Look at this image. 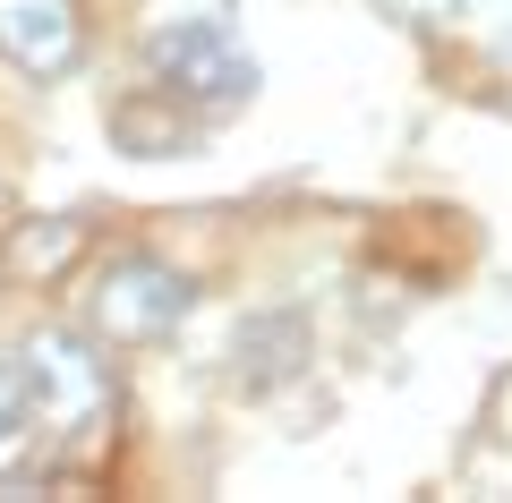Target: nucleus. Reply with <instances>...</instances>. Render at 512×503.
Masks as SVG:
<instances>
[{"label":"nucleus","mask_w":512,"mask_h":503,"mask_svg":"<svg viewBox=\"0 0 512 503\" xmlns=\"http://www.w3.org/2000/svg\"><path fill=\"white\" fill-rule=\"evenodd\" d=\"M26 367V410H35V435L52 452H86L94 435L111 427V367L94 333H69V324H43L18 350Z\"/></svg>","instance_id":"1"},{"label":"nucleus","mask_w":512,"mask_h":503,"mask_svg":"<svg viewBox=\"0 0 512 503\" xmlns=\"http://www.w3.org/2000/svg\"><path fill=\"white\" fill-rule=\"evenodd\" d=\"M77 248H86V222L52 214V222H18V231H9V256H0V265L18 273V282H52V273L69 265Z\"/></svg>","instance_id":"7"},{"label":"nucleus","mask_w":512,"mask_h":503,"mask_svg":"<svg viewBox=\"0 0 512 503\" xmlns=\"http://www.w3.org/2000/svg\"><path fill=\"white\" fill-rule=\"evenodd\" d=\"M0 60L26 77H69L86 60V9L77 0H0Z\"/></svg>","instance_id":"4"},{"label":"nucleus","mask_w":512,"mask_h":503,"mask_svg":"<svg viewBox=\"0 0 512 503\" xmlns=\"http://www.w3.org/2000/svg\"><path fill=\"white\" fill-rule=\"evenodd\" d=\"M111 137H120L128 154L163 162V154H180V145H188V111L171 103L163 86H137L128 103H111Z\"/></svg>","instance_id":"6"},{"label":"nucleus","mask_w":512,"mask_h":503,"mask_svg":"<svg viewBox=\"0 0 512 503\" xmlns=\"http://www.w3.org/2000/svg\"><path fill=\"white\" fill-rule=\"evenodd\" d=\"M146 77L180 111H197V120H222V111L256 103V86H265L256 52L222 18H171V26H154V35H146Z\"/></svg>","instance_id":"2"},{"label":"nucleus","mask_w":512,"mask_h":503,"mask_svg":"<svg viewBox=\"0 0 512 503\" xmlns=\"http://www.w3.org/2000/svg\"><path fill=\"white\" fill-rule=\"evenodd\" d=\"M26 427H35V410H26V367H18V359H0V452L18 444Z\"/></svg>","instance_id":"8"},{"label":"nucleus","mask_w":512,"mask_h":503,"mask_svg":"<svg viewBox=\"0 0 512 503\" xmlns=\"http://www.w3.org/2000/svg\"><path fill=\"white\" fill-rule=\"evenodd\" d=\"M299 359H308V324L299 316H248L231 342V384L239 393H274V384L299 376Z\"/></svg>","instance_id":"5"},{"label":"nucleus","mask_w":512,"mask_h":503,"mask_svg":"<svg viewBox=\"0 0 512 503\" xmlns=\"http://www.w3.org/2000/svg\"><path fill=\"white\" fill-rule=\"evenodd\" d=\"M188 307H197V282H188L180 265H163V256H146V248H120V256L94 265L86 333L103 350H154V342H171L188 324Z\"/></svg>","instance_id":"3"}]
</instances>
